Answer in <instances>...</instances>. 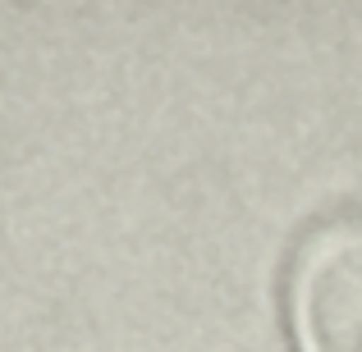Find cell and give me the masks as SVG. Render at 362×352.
Here are the masks:
<instances>
[{
	"mask_svg": "<svg viewBox=\"0 0 362 352\" xmlns=\"http://www.w3.org/2000/svg\"><path fill=\"white\" fill-rule=\"evenodd\" d=\"M284 316L293 352H362V215H326L303 233Z\"/></svg>",
	"mask_w": 362,
	"mask_h": 352,
	"instance_id": "1",
	"label": "cell"
}]
</instances>
